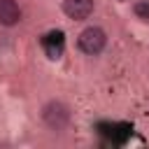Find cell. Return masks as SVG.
<instances>
[{
	"mask_svg": "<svg viewBox=\"0 0 149 149\" xmlns=\"http://www.w3.org/2000/svg\"><path fill=\"white\" fill-rule=\"evenodd\" d=\"M107 44V33L100 26H88L79 33L77 37V47L86 54V56H98Z\"/></svg>",
	"mask_w": 149,
	"mask_h": 149,
	"instance_id": "1",
	"label": "cell"
},
{
	"mask_svg": "<svg viewBox=\"0 0 149 149\" xmlns=\"http://www.w3.org/2000/svg\"><path fill=\"white\" fill-rule=\"evenodd\" d=\"M42 121L51 128V130H63L70 123V107L61 100H49L42 107Z\"/></svg>",
	"mask_w": 149,
	"mask_h": 149,
	"instance_id": "2",
	"label": "cell"
},
{
	"mask_svg": "<svg viewBox=\"0 0 149 149\" xmlns=\"http://www.w3.org/2000/svg\"><path fill=\"white\" fill-rule=\"evenodd\" d=\"M63 12L72 21H84L93 14V0H63Z\"/></svg>",
	"mask_w": 149,
	"mask_h": 149,
	"instance_id": "3",
	"label": "cell"
},
{
	"mask_svg": "<svg viewBox=\"0 0 149 149\" xmlns=\"http://www.w3.org/2000/svg\"><path fill=\"white\" fill-rule=\"evenodd\" d=\"M21 21V7L14 0H0V26H16Z\"/></svg>",
	"mask_w": 149,
	"mask_h": 149,
	"instance_id": "4",
	"label": "cell"
},
{
	"mask_svg": "<svg viewBox=\"0 0 149 149\" xmlns=\"http://www.w3.org/2000/svg\"><path fill=\"white\" fill-rule=\"evenodd\" d=\"M44 49H47V56H49V58H61V54H63V35L58 33L56 42L49 40V35H47V40H44Z\"/></svg>",
	"mask_w": 149,
	"mask_h": 149,
	"instance_id": "5",
	"label": "cell"
},
{
	"mask_svg": "<svg viewBox=\"0 0 149 149\" xmlns=\"http://www.w3.org/2000/svg\"><path fill=\"white\" fill-rule=\"evenodd\" d=\"M135 12H137V16H142L144 21H149V5H147V2L135 5Z\"/></svg>",
	"mask_w": 149,
	"mask_h": 149,
	"instance_id": "6",
	"label": "cell"
},
{
	"mask_svg": "<svg viewBox=\"0 0 149 149\" xmlns=\"http://www.w3.org/2000/svg\"><path fill=\"white\" fill-rule=\"evenodd\" d=\"M121 2H123V0H121Z\"/></svg>",
	"mask_w": 149,
	"mask_h": 149,
	"instance_id": "7",
	"label": "cell"
}]
</instances>
